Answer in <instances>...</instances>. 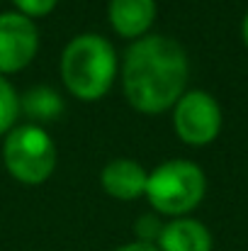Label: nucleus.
Returning <instances> with one entry per match:
<instances>
[{
	"label": "nucleus",
	"mask_w": 248,
	"mask_h": 251,
	"mask_svg": "<svg viewBox=\"0 0 248 251\" xmlns=\"http://www.w3.org/2000/svg\"><path fill=\"white\" fill-rule=\"evenodd\" d=\"M124 93L132 107L146 115L173 107L187 83V56L175 39L144 37L124 56Z\"/></svg>",
	"instance_id": "1"
},
{
	"label": "nucleus",
	"mask_w": 248,
	"mask_h": 251,
	"mask_svg": "<svg viewBox=\"0 0 248 251\" xmlns=\"http://www.w3.org/2000/svg\"><path fill=\"white\" fill-rule=\"evenodd\" d=\"M117 74L114 47L97 34H81L68 42L61 56V78L81 100L102 98Z\"/></svg>",
	"instance_id": "2"
},
{
	"label": "nucleus",
	"mask_w": 248,
	"mask_h": 251,
	"mask_svg": "<svg viewBox=\"0 0 248 251\" xmlns=\"http://www.w3.org/2000/svg\"><path fill=\"white\" fill-rule=\"evenodd\" d=\"M204 188L207 180L202 168L182 159H173L149 173L146 198L156 212L178 217L200 205V200L204 198Z\"/></svg>",
	"instance_id": "3"
},
{
	"label": "nucleus",
	"mask_w": 248,
	"mask_h": 251,
	"mask_svg": "<svg viewBox=\"0 0 248 251\" xmlns=\"http://www.w3.org/2000/svg\"><path fill=\"white\" fill-rule=\"evenodd\" d=\"M2 159L15 180L39 185L56 168V147L39 125H20L5 139Z\"/></svg>",
	"instance_id": "4"
},
{
	"label": "nucleus",
	"mask_w": 248,
	"mask_h": 251,
	"mask_svg": "<svg viewBox=\"0 0 248 251\" xmlns=\"http://www.w3.org/2000/svg\"><path fill=\"white\" fill-rule=\"evenodd\" d=\"M173 125L178 137L190 147H204L217 139L222 129L219 102L204 90H190L175 102Z\"/></svg>",
	"instance_id": "5"
},
{
	"label": "nucleus",
	"mask_w": 248,
	"mask_h": 251,
	"mask_svg": "<svg viewBox=\"0 0 248 251\" xmlns=\"http://www.w3.org/2000/svg\"><path fill=\"white\" fill-rule=\"evenodd\" d=\"M39 49V32L34 22L20 12L0 15V76L22 71Z\"/></svg>",
	"instance_id": "6"
},
{
	"label": "nucleus",
	"mask_w": 248,
	"mask_h": 251,
	"mask_svg": "<svg viewBox=\"0 0 248 251\" xmlns=\"http://www.w3.org/2000/svg\"><path fill=\"white\" fill-rule=\"evenodd\" d=\"M156 20V0H110V25L124 39L141 37Z\"/></svg>",
	"instance_id": "7"
},
{
	"label": "nucleus",
	"mask_w": 248,
	"mask_h": 251,
	"mask_svg": "<svg viewBox=\"0 0 248 251\" xmlns=\"http://www.w3.org/2000/svg\"><path fill=\"white\" fill-rule=\"evenodd\" d=\"M149 173L132 159H114L102 168V188L117 200H134L146 193Z\"/></svg>",
	"instance_id": "8"
},
{
	"label": "nucleus",
	"mask_w": 248,
	"mask_h": 251,
	"mask_svg": "<svg viewBox=\"0 0 248 251\" xmlns=\"http://www.w3.org/2000/svg\"><path fill=\"white\" fill-rule=\"evenodd\" d=\"M158 247L161 251H212V234L202 222L182 217L163 225Z\"/></svg>",
	"instance_id": "9"
},
{
	"label": "nucleus",
	"mask_w": 248,
	"mask_h": 251,
	"mask_svg": "<svg viewBox=\"0 0 248 251\" xmlns=\"http://www.w3.org/2000/svg\"><path fill=\"white\" fill-rule=\"evenodd\" d=\"M20 110L34 122H49V120H56L64 112V100L49 85H37V88H32L22 95Z\"/></svg>",
	"instance_id": "10"
},
{
	"label": "nucleus",
	"mask_w": 248,
	"mask_h": 251,
	"mask_svg": "<svg viewBox=\"0 0 248 251\" xmlns=\"http://www.w3.org/2000/svg\"><path fill=\"white\" fill-rule=\"evenodd\" d=\"M20 115V98L15 88L0 76V134L7 132Z\"/></svg>",
	"instance_id": "11"
},
{
	"label": "nucleus",
	"mask_w": 248,
	"mask_h": 251,
	"mask_svg": "<svg viewBox=\"0 0 248 251\" xmlns=\"http://www.w3.org/2000/svg\"><path fill=\"white\" fill-rule=\"evenodd\" d=\"M134 232H136V237H139L141 244H154V242L161 239L163 225L158 222V217H154V215H144L141 220H136Z\"/></svg>",
	"instance_id": "12"
},
{
	"label": "nucleus",
	"mask_w": 248,
	"mask_h": 251,
	"mask_svg": "<svg viewBox=\"0 0 248 251\" xmlns=\"http://www.w3.org/2000/svg\"><path fill=\"white\" fill-rule=\"evenodd\" d=\"M12 2L17 5L20 15H24V17H44L56 7L59 0H12Z\"/></svg>",
	"instance_id": "13"
},
{
	"label": "nucleus",
	"mask_w": 248,
	"mask_h": 251,
	"mask_svg": "<svg viewBox=\"0 0 248 251\" xmlns=\"http://www.w3.org/2000/svg\"><path fill=\"white\" fill-rule=\"evenodd\" d=\"M114 251H161L156 249L154 244H141V242H134V244H124V247H119V249Z\"/></svg>",
	"instance_id": "14"
},
{
	"label": "nucleus",
	"mask_w": 248,
	"mask_h": 251,
	"mask_svg": "<svg viewBox=\"0 0 248 251\" xmlns=\"http://www.w3.org/2000/svg\"><path fill=\"white\" fill-rule=\"evenodd\" d=\"M244 39H246V44H248V12H246V17H244Z\"/></svg>",
	"instance_id": "15"
}]
</instances>
